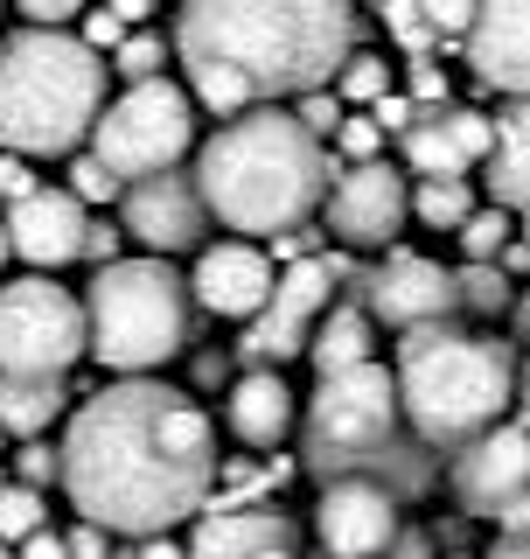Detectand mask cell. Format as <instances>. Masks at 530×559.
<instances>
[{
  "instance_id": "1",
  "label": "cell",
  "mask_w": 530,
  "mask_h": 559,
  "mask_svg": "<svg viewBox=\"0 0 530 559\" xmlns=\"http://www.w3.org/2000/svg\"><path fill=\"white\" fill-rule=\"evenodd\" d=\"M217 476V427L161 378H119L84 399L63 433V489L84 524L112 538H168L203 518Z\"/></svg>"
},
{
  "instance_id": "2",
  "label": "cell",
  "mask_w": 530,
  "mask_h": 559,
  "mask_svg": "<svg viewBox=\"0 0 530 559\" xmlns=\"http://www.w3.org/2000/svg\"><path fill=\"white\" fill-rule=\"evenodd\" d=\"M189 98L224 127L258 105L328 92L357 57V0H189L174 14Z\"/></svg>"
},
{
  "instance_id": "3",
  "label": "cell",
  "mask_w": 530,
  "mask_h": 559,
  "mask_svg": "<svg viewBox=\"0 0 530 559\" xmlns=\"http://www.w3.org/2000/svg\"><path fill=\"white\" fill-rule=\"evenodd\" d=\"M328 175H342L335 154L279 105H258V112L217 127L196 147V189H203L209 217L244 238L300 231L328 203Z\"/></svg>"
},
{
  "instance_id": "4",
  "label": "cell",
  "mask_w": 530,
  "mask_h": 559,
  "mask_svg": "<svg viewBox=\"0 0 530 559\" xmlns=\"http://www.w3.org/2000/svg\"><path fill=\"white\" fill-rule=\"evenodd\" d=\"M398 406L419 448H447L461 454L468 441H482L489 427H503V413L523 392V364L517 349L496 336H474V329H412L398 343Z\"/></svg>"
},
{
  "instance_id": "5",
  "label": "cell",
  "mask_w": 530,
  "mask_h": 559,
  "mask_svg": "<svg viewBox=\"0 0 530 559\" xmlns=\"http://www.w3.org/2000/svg\"><path fill=\"white\" fill-rule=\"evenodd\" d=\"M105 63L84 35L22 28L0 49V154H77L105 112Z\"/></svg>"
},
{
  "instance_id": "6",
  "label": "cell",
  "mask_w": 530,
  "mask_h": 559,
  "mask_svg": "<svg viewBox=\"0 0 530 559\" xmlns=\"http://www.w3.org/2000/svg\"><path fill=\"white\" fill-rule=\"evenodd\" d=\"M300 454H308V468L322 483L370 476V483L392 489V497L426 476L405 454V406H398V378L384 364L314 378V399L300 413Z\"/></svg>"
},
{
  "instance_id": "7",
  "label": "cell",
  "mask_w": 530,
  "mask_h": 559,
  "mask_svg": "<svg viewBox=\"0 0 530 559\" xmlns=\"http://www.w3.org/2000/svg\"><path fill=\"white\" fill-rule=\"evenodd\" d=\"M189 280L168 259H119L98 266L92 294H84V322H92V349L105 371L119 378H154L174 349L189 343Z\"/></svg>"
},
{
  "instance_id": "8",
  "label": "cell",
  "mask_w": 530,
  "mask_h": 559,
  "mask_svg": "<svg viewBox=\"0 0 530 559\" xmlns=\"http://www.w3.org/2000/svg\"><path fill=\"white\" fill-rule=\"evenodd\" d=\"M196 147V98L182 84L154 78V84H127L92 127V154L119 182H154V175H174V162Z\"/></svg>"
},
{
  "instance_id": "9",
  "label": "cell",
  "mask_w": 530,
  "mask_h": 559,
  "mask_svg": "<svg viewBox=\"0 0 530 559\" xmlns=\"http://www.w3.org/2000/svg\"><path fill=\"white\" fill-rule=\"evenodd\" d=\"M92 349V322L70 287L49 273L0 287V378H63Z\"/></svg>"
},
{
  "instance_id": "10",
  "label": "cell",
  "mask_w": 530,
  "mask_h": 559,
  "mask_svg": "<svg viewBox=\"0 0 530 559\" xmlns=\"http://www.w3.org/2000/svg\"><path fill=\"white\" fill-rule=\"evenodd\" d=\"M335 259H300V266L279 273V287H273V301H265L252 322H244V364L252 371H279L287 357H308V343H314V329H322V314H328V287H335Z\"/></svg>"
},
{
  "instance_id": "11",
  "label": "cell",
  "mask_w": 530,
  "mask_h": 559,
  "mask_svg": "<svg viewBox=\"0 0 530 559\" xmlns=\"http://www.w3.org/2000/svg\"><path fill=\"white\" fill-rule=\"evenodd\" d=\"M405 217H412V189H405V175L392 162H357L335 175L328 189V231L349 245V252H384Z\"/></svg>"
},
{
  "instance_id": "12",
  "label": "cell",
  "mask_w": 530,
  "mask_h": 559,
  "mask_svg": "<svg viewBox=\"0 0 530 559\" xmlns=\"http://www.w3.org/2000/svg\"><path fill=\"white\" fill-rule=\"evenodd\" d=\"M447 489L468 518H496L503 503L530 497V427L523 419H503L482 441H468L447 468Z\"/></svg>"
},
{
  "instance_id": "13",
  "label": "cell",
  "mask_w": 530,
  "mask_h": 559,
  "mask_svg": "<svg viewBox=\"0 0 530 559\" xmlns=\"http://www.w3.org/2000/svg\"><path fill=\"white\" fill-rule=\"evenodd\" d=\"M314 538H322V552H335V559H384L398 546V497L370 476L322 483Z\"/></svg>"
},
{
  "instance_id": "14",
  "label": "cell",
  "mask_w": 530,
  "mask_h": 559,
  "mask_svg": "<svg viewBox=\"0 0 530 559\" xmlns=\"http://www.w3.org/2000/svg\"><path fill=\"white\" fill-rule=\"evenodd\" d=\"M363 294H370V314L384 329L412 336V329H439L461 308V273H447L439 259H419V252H392L363 280Z\"/></svg>"
},
{
  "instance_id": "15",
  "label": "cell",
  "mask_w": 530,
  "mask_h": 559,
  "mask_svg": "<svg viewBox=\"0 0 530 559\" xmlns=\"http://www.w3.org/2000/svg\"><path fill=\"white\" fill-rule=\"evenodd\" d=\"M127 238L147 259H174V252H196L209 231V203L196 189V175H154V182L127 189Z\"/></svg>"
},
{
  "instance_id": "16",
  "label": "cell",
  "mask_w": 530,
  "mask_h": 559,
  "mask_svg": "<svg viewBox=\"0 0 530 559\" xmlns=\"http://www.w3.org/2000/svg\"><path fill=\"white\" fill-rule=\"evenodd\" d=\"M273 287H279V273H273V259H265L252 238L203 245L196 273H189V294H196L209 314H224V322H252V314L273 301Z\"/></svg>"
},
{
  "instance_id": "17",
  "label": "cell",
  "mask_w": 530,
  "mask_h": 559,
  "mask_svg": "<svg viewBox=\"0 0 530 559\" xmlns=\"http://www.w3.org/2000/svg\"><path fill=\"white\" fill-rule=\"evenodd\" d=\"M496 154V119L468 112V105H439V112H419L412 133H405V162L419 168V182L447 175V182H468L474 162Z\"/></svg>"
},
{
  "instance_id": "18",
  "label": "cell",
  "mask_w": 530,
  "mask_h": 559,
  "mask_svg": "<svg viewBox=\"0 0 530 559\" xmlns=\"http://www.w3.org/2000/svg\"><path fill=\"white\" fill-rule=\"evenodd\" d=\"M8 245L14 259H28V266H70V259H84V231H92V217H84V203L70 197V189H35V197H22L8 210Z\"/></svg>"
},
{
  "instance_id": "19",
  "label": "cell",
  "mask_w": 530,
  "mask_h": 559,
  "mask_svg": "<svg viewBox=\"0 0 530 559\" xmlns=\"http://www.w3.org/2000/svg\"><path fill=\"white\" fill-rule=\"evenodd\" d=\"M468 63L482 84L509 98H530V0H474Z\"/></svg>"
},
{
  "instance_id": "20",
  "label": "cell",
  "mask_w": 530,
  "mask_h": 559,
  "mask_svg": "<svg viewBox=\"0 0 530 559\" xmlns=\"http://www.w3.org/2000/svg\"><path fill=\"white\" fill-rule=\"evenodd\" d=\"M189 559H300L293 552V518L217 503V511H203L196 532H189Z\"/></svg>"
},
{
  "instance_id": "21",
  "label": "cell",
  "mask_w": 530,
  "mask_h": 559,
  "mask_svg": "<svg viewBox=\"0 0 530 559\" xmlns=\"http://www.w3.org/2000/svg\"><path fill=\"white\" fill-rule=\"evenodd\" d=\"M224 419L244 448H279L287 433L300 427V406H293V384L279 371H244L224 399Z\"/></svg>"
},
{
  "instance_id": "22",
  "label": "cell",
  "mask_w": 530,
  "mask_h": 559,
  "mask_svg": "<svg viewBox=\"0 0 530 559\" xmlns=\"http://www.w3.org/2000/svg\"><path fill=\"white\" fill-rule=\"evenodd\" d=\"M489 203H503L509 217L530 210V98H517L496 119V154H489Z\"/></svg>"
},
{
  "instance_id": "23",
  "label": "cell",
  "mask_w": 530,
  "mask_h": 559,
  "mask_svg": "<svg viewBox=\"0 0 530 559\" xmlns=\"http://www.w3.org/2000/svg\"><path fill=\"white\" fill-rule=\"evenodd\" d=\"M370 308H328L322 314V329H314V343H308V364H314V378H335V371H357V364H377L370 357Z\"/></svg>"
},
{
  "instance_id": "24",
  "label": "cell",
  "mask_w": 530,
  "mask_h": 559,
  "mask_svg": "<svg viewBox=\"0 0 530 559\" xmlns=\"http://www.w3.org/2000/svg\"><path fill=\"white\" fill-rule=\"evenodd\" d=\"M63 413V378H0V427L35 441Z\"/></svg>"
},
{
  "instance_id": "25",
  "label": "cell",
  "mask_w": 530,
  "mask_h": 559,
  "mask_svg": "<svg viewBox=\"0 0 530 559\" xmlns=\"http://www.w3.org/2000/svg\"><path fill=\"white\" fill-rule=\"evenodd\" d=\"M474 210H482V203H474V189L468 182H447V175H433V182L412 189V217L426 224V231H461Z\"/></svg>"
},
{
  "instance_id": "26",
  "label": "cell",
  "mask_w": 530,
  "mask_h": 559,
  "mask_svg": "<svg viewBox=\"0 0 530 559\" xmlns=\"http://www.w3.org/2000/svg\"><path fill=\"white\" fill-rule=\"evenodd\" d=\"M454 238H461L468 266H496V259L509 252V245H517V217H509L503 203H482V210H474V217H468Z\"/></svg>"
},
{
  "instance_id": "27",
  "label": "cell",
  "mask_w": 530,
  "mask_h": 559,
  "mask_svg": "<svg viewBox=\"0 0 530 559\" xmlns=\"http://www.w3.org/2000/svg\"><path fill=\"white\" fill-rule=\"evenodd\" d=\"M35 532H49V503H43V489H28V483H0V538H8V546H28Z\"/></svg>"
},
{
  "instance_id": "28",
  "label": "cell",
  "mask_w": 530,
  "mask_h": 559,
  "mask_svg": "<svg viewBox=\"0 0 530 559\" xmlns=\"http://www.w3.org/2000/svg\"><path fill=\"white\" fill-rule=\"evenodd\" d=\"M461 308L468 314H509L517 308V287H509L503 266H468L461 273Z\"/></svg>"
},
{
  "instance_id": "29",
  "label": "cell",
  "mask_w": 530,
  "mask_h": 559,
  "mask_svg": "<svg viewBox=\"0 0 530 559\" xmlns=\"http://www.w3.org/2000/svg\"><path fill=\"white\" fill-rule=\"evenodd\" d=\"M335 84H342V92H335V98H357V105H384V98H392V63H384V57H370V49H357V57L342 63V78H335Z\"/></svg>"
},
{
  "instance_id": "30",
  "label": "cell",
  "mask_w": 530,
  "mask_h": 559,
  "mask_svg": "<svg viewBox=\"0 0 530 559\" xmlns=\"http://www.w3.org/2000/svg\"><path fill=\"white\" fill-rule=\"evenodd\" d=\"M161 63H168L161 35H127V43L112 49V70H119L127 84H154V78H161Z\"/></svg>"
},
{
  "instance_id": "31",
  "label": "cell",
  "mask_w": 530,
  "mask_h": 559,
  "mask_svg": "<svg viewBox=\"0 0 530 559\" xmlns=\"http://www.w3.org/2000/svg\"><path fill=\"white\" fill-rule=\"evenodd\" d=\"M70 197H77V203H119V197H127V182H119L98 154H77V162H70Z\"/></svg>"
},
{
  "instance_id": "32",
  "label": "cell",
  "mask_w": 530,
  "mask_h": 559,
  "mask_svg": "<svg viewBox=\"0 0 530 559\" xmlns=\"http://www.w3.org/2000/svg\"><path fill=\"white\" fill-rule=\"evenodd\" d=\"M335 140H342L349 168H357V162H384V127H377V112H349L342 127H335Z\"/></svg>"
},
{
  "instance_id": "33",
  "label": "cell",
  "mask_w": 530,
  "mask_h": 559,
  "mask_svg": "<svg viewBox=\"0 0 530 559\" xmlns=\"http://www.w3.org/2000/svg\"><path fill=\"white\" fill-rule=\"evenodd\" d=\"M377 14H384V28H392L405 49H426V43H433V28H426V8H419V0H384Z\"/></svg>"
},
{
  "instance_id": "34",
  "label": "cell",
  "mask_w": 530,
  "mask_h": 559,
  "mask_svg": "<svg viewBox=\"0 0 530 559\" xmlns=\"http://www.w3.org/2000/svg\"><path fill=\"white\" fill-rule=\"evenodd\" d=\"M293 119H300V127H308L314 140H322V133L335 140V127H342L349 112H342V98H335V92H308V98H300V112H293Z\"/></svg>"
},
{
  "instance_id": "35",
  "label": "cell",
  "mask_w": 530,
  "mask_h": 559,
  "mask_svg": "<svg viewBox=\"0 0 530 559\" xmlns=\"http://www.w3.org/2000/svg\"><path fill=\"white\" fill-rule=\"evenodd\" d=\"M14 14H28V28H63L77 14H92V0H14Z\"/></svg>"
},
{
  "instance_id": "36",
  "label": "cell",
  "mask_w": 530,
  "mask_h": 559,
  "mask_svg": "<svg viewBox=\"0 0 530 559\" xmlns=\"http://www.w3.org/2000/svg\"><path fill=\"white\" fill-rule=\"evenodd\" d=\"M14 468H22V483H28V489H43V483H57V476H63V448L28 441L22 454H14Z\"/></svg>"
},
{
  "instance_id": "37",
  "label": "cell",
  "mask_w": 530,
  "mask_h": 559,
  "mask_svg": "<svg viewBox=\"0 0 530 559\" xmlns=\"http://www.w3.org/2000/svg\"><path fill=\"white\" fill-rule=\"evenodd\" d=\"M419 8H426V28H433V35H461V43H468L474 0H419Z\"/></svg>"
},
{
  "instance_id": "38",
  "label": "cell",
  "mask_w": 530,
  "mask_h": 559,
  "mask_svg": "<svg viewBox=\"0 0 530 559\" xmlns=\"http://www.w3.org/2000/svg\"><path fill=\"white\" fill-rule=\"evenodd\" d=\"M35 189H43V182H35V175H28V162H22V154H0V203H22V197H35Z\"/></svg>"
},
{
  "instance_id": "39",
  "label": "cell",
  "mask_w": 530,
  "mask_h": 559,
  "mask_svg": "<svg viewBox=\"0 0 530 559\" xmlns=\"http://www.w3.org/2000/svg\"><path fill=\"white\" fill-rule=\"evenodd\" d=\"M419 105V112H439V105H447V70H433V63H419L412 70V92H405Z\"/></svg>"
},
{
  "instance_id": "40",
  "label": "cell",
  "mask_w": 530,
  "mask_h": 559,
  "mask_svg": "<svg viewBox=\"0 0 530 559\" xmlns=\"http://www.w3.org/2000/svg\"><path fill=\"white\" fill-rule=\"evenodd\" d=\"M119 238H127V224L92 217V231H84V259H98V266H119Z\"/></svg>"
},
{
  "instance_id": "41",
  "label": "cell",
  "mask_w": 530,
  "mask_h": 559,
  "mask_svg": "<svg viewBox=\"0 0 530 559\" xmlns=\"http://www.w3.org/2000/svg\"><path fill=\"white\" fill-rule=\"evenodd\" d=\"M84 43H92V49H119V43H127V22H119L112 8H92V14H84Z\"/></svg>"
},
{
  "instance_id": "42",
  "label": "cell",
  "mask_w": 530,
  "mask_h": 559,
  "mask_svg": "<svg viewBox=\"0 0 530 559\" xmlns=\"http://www.w3.org/2000/svg\"><path fill=\"white\" fill-rule=\"evenodd\" d=\"M105 538H112V532H98V524H77V532H70V559H105Z\"/></svg>"
},
{
  "instance_id": "43",
  "label": "cell",
  "mask_w": 530,
  "mask_h": 559,
  "mask_svg": "<svg viewBox=\"0 0 530 559\" xmlns=\"http://www.w3.org/2000/svg\"><path fill=\"white\" fill-rule=\"evenodd\" d=\"M14 559H70V538H57V532H35Z\"/></svg>"
},
{
  "instance_id": "44",
  "label": "cell",
  "mask_w": 530,
  "mask_h": 559,
  "mask_svg": "<svg viewBox=\"0 0 530 559\" xmlns=\"http://www.w3.org/2000/svg\"><path fill=\"white\" fill-rule=\"evenodd\" d=\"M496 524H503V538H530V497L503 503V511H496Z\"/></svg>"
},
{
  "instance_id": "45",
  "label": "cell",
  "mask_w": 530,
  "mask_h": 559,
  "mask_svg": "<svg viewBox=\"0 0 530 559\" xmlns=\"http://www.w3.org/2000/svg\"><path fill=\"white\" fill-rule=\"evenodd\" d=\"M127 559H189V546H174V538H140Z\"/></svg>"
},
{
  "instance_id": "46",
  "label": "cell",
  "mask_w": 530,
  "mask_h": 559,
  "mask_svg": "<svg viewBox=\"0 0 530 559\" xmlns=\"http://www.w3.org/2000/svg\"><path fill=\"white\" fill-rule=\"evenodd\" d=\"M384 559H433V546H426V532H398V546Z\"/></svg>"
},
{
  "instance_id": "47",
  "label": "cell",
  "mask_w": 530,
  "mask_h": 559,
  "mask_svg": "<svg viewBox=\"0 0 530 559\" xmlns=\"http://www.w3.org/2000/svg\"><path fill=\"white\" fill-rule=\"evenodd\" d=\"M105 8H112L119 22H147V14H154V0H105Z\"/></svg>"
},
{
  "instance_id": "48",
  "label": "cell",
  "mask_w": 530,
  "mask_h": 559,
  "mask_svg": "<svg viewBox=\"0 0 530 559\" xmlns=\"http://www.w3.org/2000/svg\"><path fill=\"white\" fill-rule=\"evenodd\" d=\"M482 559H530V538H496Z\"/></svg>"
},
{
  "instance_id": "49",
  "label": "cell",
  "mask_w": 530,
  "mask_h": 559,
  "mask_svg": "<svg viewBox=\"0 0 530 559\" xmlns=\"http://www.w3.org/2000/svg\"><path fill=\"white\" fill-rule=\"evenodd\" d=\"M496 266H503V273H530V245H509V252L496 259Z\"/></svg>"
},
{
  "instance_id": "50",
  "label": "cell",
  "mask_w": 530,
  "mask_h": 559,
  "mask_svg": "<svg viewBox=\"0 0 530 559\" xmlns=\"http://www.w3.org/2000/svg\"><path fill=\"white\" fill-rule=\"evenodd\" d=\"M509 314H517V336L530 343V287H523V301H517V308H509Z\"/></svg>"
},
{
  "instance_id": "51",
  "label": "cell",
  "mask_w": 530,
  "mask_h": 559,
  "mask_svg": "<svg viewBox=\"0 0 530 559\" xmlns=\"http://www.w3.org/2000/svg\"><path fill=\"white\" fill-rule=\"evenodd\" d=\"M517 406H523V427H530V357H523V392H517Z\"/></svg>"
},
{
  "instance_id": "52",
  "label": "cell",
  "mask_w": 530,
  "mask_h": 559,
  "mask_svg": "<svg viewBox=\"0 0 530 559\" xmlns=\"http://www.w3.org/2000/svg\"><path fill=\"white\" fill-rule=\"evenodd\" d=\"M8 259H14V245H8V224H0V266H8Z\"/></svg>"
},
{
  "instance_id": "53",
  "label": "cell",
  "mask_w": 530,
  "mask_h": 559,
  "mask_svg": "<svg viewBox=\"0 0 530 559\" xmlns=\"http://www.w3.org/2000/svg\"><path fill=\"white\" fill-rule=\"evenodd\" d=\"M517 231H523V245H530V210H523V224H517Z\"/></svg>"
},
{
  "instance_id": "54",
  "label": "cell",
  "mask_w": 530,
  "mask_h": 559,
  "mask_svg": "<svg viewBox=\"0 0 530 559\" xmlns=\"http://www.w3.org/2000/svg\"><path fill=\"white\" fill-rule=\"evenodd\" d=\"M0 454H8V427H0Z\"/></svg>"
},
{
  "instance_id": "55",
  "label": "cell",
  "mask_w": 530,
  "mask_h": 559,
  "mask_svg": "<svg viewBox=\"0 0 530 559\" xmlns=\"http://www.w3.org/2000/svg\"><path fill=\"white\" fill-rule=\"evenodd\" d=\"M447 559H474V552H447Z\"/></svg>"
},
{
  "instance_id": "56",
  "label": "cell",
  "mask_w": 530,
  "mask_h": 559,
  "mask_svg": "<svg viewBox=\"0 0 530 559\" xmlns=\"http://www.w3.org/2000/svg\"><path fill=\"white\" fill-rule=\"evenodd\" d=\"M370 8H384V0H370Z\"/></svg>"
},
{
  "instance_id": "57",
  "label": "cell",
  "mask_w": 530,
  "mask_h": 559,
  "mask_svg": "<svg viewBox=\"0 0 530 559\" xmlns=\"http://www.w3.org/2000/svg\"><path fill=\"white\" fill-rule=\"evenodd\" d=\"M0 49H8V43H0Z\"/></svg>"
}]
</instances>
